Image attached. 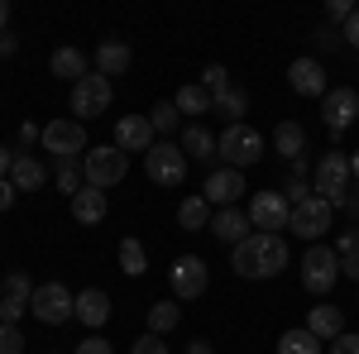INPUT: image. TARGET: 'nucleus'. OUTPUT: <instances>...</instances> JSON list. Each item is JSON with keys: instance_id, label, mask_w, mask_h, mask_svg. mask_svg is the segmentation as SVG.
Segmentation results:
<instances>
[{"instance_id": "obj_1", "label": "nucleus", "mask_w": 359, "mask_h": 354, "mask_svg": "<svg viewBox=\"0 0 359 354\" xmlns=\"http://www.w3.org/2000/svg\"><path fill=\"white\" fill-rule=\"evenodd\" d=\"M230 264H235V273L249 278V282L278 278V273L287 268V240H283V235H264V230H254V235H245V245H235Z\"/></svg>"}, {"instance_id": "obj_2", "label": "nucleus", "mask_w": 359, "mask_h": 354, "mask_svg": "<svg viewBox=\"0 0 359 354\" xmlns=\"http://www.w3.org/2000/svg\"><path fill=\"white\" fill-rule=\"evenodd\" d=\"M125 172H130V154H120L115 144H96L91 154H82V177L86 187H120L125 182Z\"/></svg>"}, {"instance_id": "obj_3", "label": "nucleus", "mask_w": 359, "mask_h": 354, "mask_svg": "<svg viewBox=\"0 0 359 354\" xmlns=\"http://www.w3.org/2000/svg\"><path fill=\"white\" fill-rule=\"evenodd\" d=\"M350 154H321V163H316V177H311V191L321 196V201H331V206H345L350 201Z\"/></svg>"}, {"instance_id": "obj_4", "label": "nucleus", "mask_w": 359, "mask_h": 354, "mask_svg": "<svg viewBox=\"0 0 359 354\" xmlns=\"http://www.w3.org/2000/svg\"><path fill=\"white\" fill-rule=\"evenodd\" d=\"M335 282H340V254L321 240V245H311L302 254V287L311 297H326Z\"/></svg>"}, {"instance_id": "obj_5", "label": "nucleus", "mask_w": 359, "mask_h": 354, "mask_svg": "<svg viewBox=\"0 0 359 354\" xmlns=\"http://www.w3.org/2000/svg\"><path fill=\"white\" fill-rule=\"evenodd\" d=\"M216 154H221L235 172H245V168H254L264 158V135H259L254 125H230V130L216 139Z\"/></svg>"}, {"instance_id": "obj_6", "label": "nucleus", "mask_w": 359, "mask_h": 354, "mask_svg": "<svg viewBox=\"0 0 359 354\" xmlns=\"http://www.w3.org/2000/svg\"><path fill=\"white\" fill-rule=\"evenodd\" d=\"M331 220H335V206H331V201H321V196L311 191L306 201L292 206L287 230H292V235H302L306 245H321V240H326V230H331Z\"/></svg>"}, {"instance_id": "obj_7", "label": "nucleus", "mask_w": 359, "mask_h": 354, "mask_svg": "<svg viewBox=\"0 0 359 354\" xmlns=\"http://www.w3.org/2000/svg\"><path fill=\"white\" fill-rule=\"evenodd\" d=\"M168 282H172V297L177 301H196V297H206V287H211V268H206V259L182 254V259H172Z\"/></svg>"}, {"instance_id": "obj_8", "label": "nucleus", "mask_w": 359, "mask_h": 354, "mask_svg": "<svg viewBox=\"0 0 359 354\" xmlns=\"http://www.w3.org/2000/svg\"><path fill=\"white\" fill-rule=\"evenodd\" d=\"M111 101H115V86H111V77H101V72H86L82 82L72 86V115H77V120L106 115Z\"/></svg>"}, {"instance_id": "obj_9", "label": "nucleus", "mask_w": 359, "mask_h": 354, "mask_svg": "<svg viewBox=\"0 0 359 354\" xmlns=\"http://www.w3.org/2000/svg\"><path fill=\"white\" fill-rule=\"evenodd\" d=\"M29 311H34L43 326H62V321H72V316H77V297H72L62 282H43V287H34Z\"/></svg>"}, {"instance_id": "obj_10", "label": "nucleus", "mask_w": 359, "mask_h": 354, "mask_svg": "<svg viewBox=\"0 0 359 354\" xmlns=\"http://www.w3.org/2000/svg\"><path fill=\"white\" fill-rule=\"evenodd\" d=\"M144 172H149V182H158V187H177V182L187 177V154L163 139V144H154V149L144 154Z\"/></svg>"}, {"instance_id": "obj_11", "label": "nucleus", "mask_w": 359, "mask_h": 354, "mask_svg": "<svg viewBox=\"0 0 359 354\" xmlns=\"http://www.w3.org/2000/svg\"><path fill=\"white\" fill-rule=\"evenodd\" d=\"M39 144L53 154L57 163H72V158L86 154V130H82V120H53V125H43Z\"/></svg>"}, {"instance_id": "obj_12", "label": "nucleus", "mask_w": 359, "mask_h": 354, "mask_svg": "<svg viewBox=\"0 0 359 354\" xmlns=\"http://www.w3.org/2000/svg\"><path fill=\"white\" fill-rule=\"evenodd\" d=\"M287 220H292V206H287L283 191H254L249 196V225L254 230L278 235V230H287Z\"/></svg>"}, {"instance_id": "obj_13", "label": "nucleus", "mask_w": 359, "mask_h": 354, "mask_svg": "<svg viewBox=\"0 0 359 354\" xmlns=\"http://www.w3.org/2000/svg\"><path fill=\"white\" fill-rule=\"evenodd\" d=\"M355 115H359V91H355V86H331L326 101H321V120H326V130H331V135H345V130L355 125Z\"/></svg>"}, {"instance_id": "obj_14", "label": "nucleus", "mask_w": 359, "mask_h": 354, "mask_svg": "<svg viewBox=\"0 0 359 354\" xmlns=\"http://www.w3.org/2000/svg\"><path fill=\"white\" fill-rule=\"evenodd\" d=\"M245 172H235V168H221V172H206V187H201V196H206V206H240V196H245Z\"/></svg>"}, {"instance_id": "obj_15", "label": "nucleus", "mask_w": 359, "mask_h": 354, "mask_svg": "<svg viewBox=\"0 0 359 354\" xmlns=\"http://www.w3.org/2000/svg\"><path fill=\"white\" fill-rule=\"evenodd\" d=\"M29 301H34V282H29V273H10L5 278V292H0V321L5 326H20V316L29 311Z\"/></svg>"}, {"instance_id": "obj_16", "label": "nucleus", "mask_w": 359, "mask_h": 354, "mask_svg": "<svg viewBox=\"0 0 359 354\" xmlns=\"http://www.w3.org/2000/svg\"><path fill=\"white\" fill-rule=\"evenodd\" d=\"M115 149H120V154H149V149H154V125H149V115H125V120H115Z\"/></svg>"}, {"instance_id": "obj_17", "label": "nucleus", "mask_w": 359, "mask_h": 354, "mask_svg": "<svg viewBox=\"0 0 359 354\" xmlns=\"http://www.w3.org/2000/svg\"><path fill=\"white\" fill-rule=\"evenodd\" d=\"M287 86H292L297 96H321V101H326V91H331V86H326V67H321L316 57H297V62L287 67Z\"/></svg>"}, {"instance_id": "obj_18", "label": "nucleus", "mask_w": 359, "mask_h": 354, "mask_svg": "<svg viewBox=\"0 0 359 354\" xmlns=\"http://www.w3.org/2000/svg\"><path fill=\"white\" fill-rule=\"evenodd\" d=\"M245 230H254L249 225V211H240V206H225V211H216L211 216V235L221 240V245H245Z\"/></svg>"}, {"instance_id": "obj_19", "label": "nucleus", "mask_w": 359, "mask_h": 354, "mask_svg": "<svg viewBox=\"0 0 359 354\" xmlns=\"http://www.w3.org/2000/svg\"><path fill=\"white\" fill-rule=\"evenodd\" d=\"M306 330H311L316 340H335V335H345V311H340L335 301H321V306L306 311Z\"/></svg>"}, {"instance_id": "obj_20", "label": "nucleus", "mask_w": 359, "mask_h": 354, "mask_svg": "<svg viewBox=\"0 0 359 354\" xmlns=\"http://www.w3.org/2000/svg\"><path fill=\"white\" fill-rule=\"evenodd\" d=\"M77 321H82L86 330H101L106 321H111V297H106L101 287H86V292H77Z\"/></svg>"}, {"instance_id": "obj_21", "label": "nucleus", "mask_w": 359, "mask_h": 354, "mask_svg": "<svg viewBox=\"0 0 359 354\" xmlns=\"http://www.w3.org/2000/svg\"><path fill=\"white\" fill-rule=\"evenodd\" d=\"M106 211H111V201H106L101 187H82L72 196V220H77V225H101Z\"/></svg>"}, {"instance_id": "obj_22", "label": "nucleus", "mask_w": 359, "mask_h": 354, "mask_svg": "<svg viewBox=\"0 0 359 354\" xmlns=\"http://www.w3.org/2000/svg\"><path fill=\"white\" fill-rule=\"evenodd\" d=\"M10 182H15V191H39L43 182H48V168L39 163L34 154H15V168H10Z\"/></svg>"}, {"instance_id": "obj_23", "label": "nucleus", "mask_w": 359, "mask_h": 354, "mask_svg": "<svg viewBox=\"0 0 359 354\" xmlns=\"http://www.w3.org/2000/svg\"><path fill=\"white\" fill-rule=\"evenodd\" d=\"M273 149L287 158V163H297L306 154V130L297 125V120H278V130H273Z\"/></svg>"}, {"instance_id": "obj_24", "label": "nucleus", "mask_w": 359, "mask_h": 354, "mask_svg": "<svg viewBox=\"0 0 359 354\" xmlns=\"http://www.w3.org/2000/svg\"><path fill=\"white\" fill-rule=\"evenodd\" d=\"M48 72H53V77H62V82H82L86 72H91V67H86V53L82 48H57L53 57H48Z\"/></svg>"}, {"instance_id": "obj_25", "label": "nucleus", "mask_w": 359, "mask_h": 354, "mask_svg": "<svg viewBox=\"0 0 359 354\" xmlns=\"http://www.w3.org/2000/svg\"><path fill=\"white\" fill-rule=\"evenodd\" d=\"M177 149L187 154V163H192V158H201V163H206V158H216V135H211L206 125H187Z\"/></svg>"}, {"instance_id": "obj_26", "label": "nucleus", "mask_w": 359, "mask_h": 354, "mask_svg": "<svg viewBox=\"0 0 359 354\" xmlns=\"http://www.w3.org/2000/svg\"><path fill=\"white\" fill-rule=\"evenodd\" d=\"M96 72L101 77H120V72H130V43H101L96 48Z\"/></svg>"}, {"instance_id": "obj_27", "label": "nucleus", "mask_w": 359, "mask_h": 354, "mask_svg": "<svg viewBox=\"0 0 359 354\" xmlns=\"http://www.w3.org/2000/svg\"><path fill=\"white\" fill-rule=\"evenodd\" d=\"M120 273H130V278H144L149 273V249L139 245L135 235L120 240Z\"/></svg>"}, {"instance_id": "obj_28", "label": "nucleus", "mask_w": 359, "mask_h": 354, "mask_svg": "<svg viewBox=\"0 0 359 354\" xmlns=\"http://www.w3.org/2000/svg\"><path fill=\"white\" fill-rule=\"evenodd\" d=\"M177 225H182V230H206V225H211V206H206V196H187V201H182V206H177Z\"/></svg>"}, {"instance_id": "obj_29", "label": "nucleus", "mask_w": 359, "mask_h": 354, "mask_svg": "<svg viewBox=\"0 0 359 354\" xmlns=\"http://www.w3.org/2000/svg\"><path fill=\"white\" fill-rule=\"evenodd\" d=\"M172 106H177V115H206V110H211V91L201 82H192V86H182V91L172 96Z\"/></svg>"}, {"instance_id": "obj_30", "label": "nucleus", "mask_w": 359, "mask_h": 354, "mask_svg": "<svg viewBox=\"0 0 359 354\" xmlns=\"http://www.w3.org/2000/svg\"><path fill=\"white\" fill-rule=\"evenodd\" d=\"M211 110H216V115H225L230 125H240V115L249 110V96L240 91V86H225L221 96H211Z\"/></svg>"}, {"instance_id": "obj_31", "label": "nucleus", "mask_w": 359, "mask_h": 354, "mask_svg": "<svg viewBox=\"0 0 359 354\" xmlns=\"http://www.w3.org/2000/svg\"><path fill=\"white\" fill-rule=\"evenodd\" d=\"M177 321H182L177 301H154L149 306V335H168V330H177Z\"/></svg>"}, {"instance_id": "obj_32", "label": "nucleus", "mask_w": 359, "mask_h": 354, "mask_svg": "<svg viewBox=\"0 0 359 354\" xmlns=\"http://www.w3.org/2000/svg\"><path fill=\"white\" fill-rule=\"evenodd\" d=\"M278 354H321V340H316V335H311L306 326L283 330V340H278Z\"/></svg>"}, {"instance_id": "obj_33", "label": "nucleus", "mask_w": 359, "mask_h": 354, "mask_svg": "<svg viewBox=\"0 0 359 354\" xmlns=\"http://www.w3.org/2000/svg\"><path fill=\"white\" fill-rule=\"evenodd\" d=\"M149 125H154V135H172V130L182 125V115H177L172 101H158V106L149 110Z\"/></svg>"}, {"instance_id": "obj_34", "label": "nucleus", "mask_w": 359, "mask_h": 354, "mask_svg": "<svg viewBox=\"0 0 359 354\" xmlns=\"http://www.w3.org/2000/svg\"><path fill=\"white\" fill-rule=\"evenodd\" d=\"M82 187H86V177H82V158H72V163H57V191L77 196Z\"/></svg>"}, {"instance_id": "obj_35", "label": "nucleus", "mask_w": 359, "mask_h": 354, "mask_svg": "<svg viewBox=\"0 0 359 354\" xmlns=\"http://www.w3.org/2000/svg\"><path fill=\"white\" fill-rule=\"evenodd\" d=\"M201 86H206V91H211V96H221L225 86H230V72H225L221 62H211V67H206V72H201Z\"/></svg>"}, {"instance_id": "obj_36", "label": "nucleus", "mask_w": 359, "mask_h": 354, "mask_svg": "<svg viewBox=\"0 0 359 354\" xmlns=\"http://www.w3.org/2000/svg\"><path fill=\"white\" fill-rule=\"evenodd\" d=\"M0 354H25V335H20V326H0Z\"/></svg>"}, {"instance_id": "obj_37", "label": "nucleus", "mask_w": 359, "mask_h": 354, "mask_svg": "<svg viewBox=\"0 0 359 354\" xmlns=\"http://www.w3.org/2000/svg\"><path fill=\"white\" fill-rule=\"evenodd\" d=\"M283 196H287V206H297V201H306V196H311V182H306V177H287Z\"/></svg>"}, {"instance_id": "obj_38", "label": "nucleus", "mask_w": 359, "mask_h": 354, "mask_svg": "<svg viewBox=\"0 0 359 354\" xmlns=\"http://www.w3.org/2000/svg\"><path fill=\"white\" fill-rule=\"evenodd\" d=\"M135 354H168V340H163V335H139Z\"/></svg>"}, {"instance_id": "obj_39", "label": "nucleus", "mask_w": 359, "mask_h": 354, "mask_svg": "<svg viewBox=\"0 0 359 354\" xmlns=\"http://www.w3.org/2000/svg\"><path fill=\"white\" fill-rule=\"evenodd\" d=\"M77 354H115L111 340H101V335H86L82 345H77Z\"/></svg>"}, {"instance_id": "obj_40", "label": "nucleus", "mask_w": 359, "mask_h": 354, "mask_svg": "<svg viewBox=\"0 0 359 354\" xmlns=\"http://www.w3.org/2000/svg\"><path fill=\"white\" fill-rule=\"evenodd\" d=\"M331 354H359V335H355V330L335 335V340H331Z\"/></svg>"}, {"instance_id": "obj_41", "label": "nucleus", "mask_w": 359, "mask_h": 354, "mask_svg": "<svg viewBox=\"0 0 359 354\" xmlns=\"http://www.w3.org/2000/svg\"><path fill=\"white\" fill-rule=\"evenodd\" d=\"M335 254L345 259V254H359V230H345L340 240H335Z\"/></svg>"}, {"instance_id": "obj_42", "label": "nucleus", "mask_w": 359, "mask_h": 354, "mask_svg": "<svg viewBox=\"0 0 359 354\" xmlns=\"http://www.w3.org/2000/svg\"><path fill=\"white\" fill-rule=\"evenodd\" d=\"M326 15H331L335 25H345V20L355 15V5H350V0H331V5H326Z\"/></svg>"}, {"instance_id": "obj_43", "label": "nucleus", "mask_w": 359, "mask_h": 354, "mask_svg": "<svg viewBox=\"0 0 359 354\" xmlns=\"http://www.w3.org/2000/svg\"><path fill=\"white\" fill-rule=\"evenodd\" d=\"M340 278L359 282V254H345V259H340Z\"/></svg>"}, {"instance_id": "obj_44", "label": "nucleus", "mask_w": 359, "mask_h": 354, "mask_svg": "<svg viewBox=\"0 0 359 354\" xmlns=\"http://www.w3.org/2000/svg\"><path fill=\"white\" fill-rule=\"evenodd\" d=\"M340 39H345V43H355V48H359V10L350 15V20H345V29H340Z\"/></svg>"}, {"instance_id": "obj_45", "label": "nucleus", "mask_w": 359, "mask_h": 354, "mask_svg": "<svg viewBox=\"0 0 359 354\" xmlns=\"http://www.w3.org/2000/svg\"><path fill=\"white\" fill-rule=\"evenodd\" d=\"M10 206H15V182L0 177V211H10Z\"/></svg>"}, {"instance_id": "obj_46", "label": "nucleus", "mask_w": 359, "mask_h": 354, "mask_svg": "<svg viewBox=\"0 0 359 354\" xmlns=\"http://www.w3.org/2000/svg\"><path fill=\"white\" fill-rule=\"evenodd\" d=\"M39 139H43V130H39V125H20V144H39Z\"/></svg>"}, {"instance_id": "obj_47", "label": "nucleus", "mask_w": 359, "mask_h": 354, "mask_svg": "<svg viewBox=\"0 0 359 354\" xmlns=\"http://www.w3.org/2000/svg\"><path fill=\"white\" fill-rule=\"evenodd\" d=\"M15 48H20V39H15V34L5 29V34H0V57H10V53H15Z\"/></svg>"}, {"instance_id": "obj_48", "label": "nucleus", "mask_w": 359, "mask_h": 354, "mask_svg": "<svg viewBox=\"0 0 359 354\" xmlns=\"http://www.w3.org/2000/svg\"><path fill=\"white\" fill-rule=\"evenodd\" d=\"M10 168H15V154H10V149L0 144V177H10Z\"/></svg>"}, {"instance_id": "obj_49", "label": "nucleus", "mask_w": 359, "mask_h": 354, "mask_svg": "<svg viewBox=\"0 0 359 354\" xmlns=\"http://www.w3.org/2000/svg\"><path fill=\"white\" fill-rule=\"evenodd\" d=\"M316 43H321V48H335V43H340V34H335V29H321V34H316Z\"/></svg>"}, {"instance_id": "obj_50", "label": "nucleus", "mask_w": 359, "mask_h": 354, "mask_svg": "<svg viewBox=\"0 0 359 354\" xmlns=\"http://www.w3.org/2000/svg\"><path fill=\"white\" fill-rule=\"evenodd\" d=\"M187 354H216V350H211L206 340H192V345H187Z\"/></svg>"}, {"instance_id": "obj_51", "label": "nucleus", "mask_w": 359, "mask_h": 354, "mask_svg": "<svg viewBox=\"0 0 359 354\" xmlns=\"http://www.w3.org/2000/svg\"><path fill=\"white\" fill-rule=\"evenodd\" d=\"M5 25H10V5L0 0V34H5Z\"/></svg>"}, {"instance_id": "obj_52", "label": "nucleus", "mask_w": 359, "mask_h": 354, "mask_svg": "<svg viewBox=\"0 0 359 354\" xmlns=\"http://www.w3.org/2000/svg\"><path fill=\"white\" fill-rule=\"evenodd\" d=\"M350 177L359 182V154H350Z\"/></svg>"}, {"instance_id": "obj_53", "label": "nucleus", "mask_w": 359, "mask_h": 354, "mask_svg": "<svg viewBox=\"0 0 359 354\" xmlns=\"http://www.w3.org/2000/svg\"><path fill=\"white\" fill-rule=\"evenodd\" d=\"M345 206H350V211H355V216H359V196H350V201H345Z\"/></svg>"}, {"instance_id": "obj_54", "label": "nucleus", "mask_w": 359, "mask_h": 354, "mask_svg": "<svg viewBox=\"0 0 359 354\" xmlns=\"http://www.w3.org/2000/svg\"><path fill=\"white\" fill-rule=\"evenodd\" d=\"M0 326H5V321H0Z\"/></svg>"}]
</instances>
